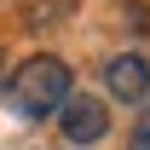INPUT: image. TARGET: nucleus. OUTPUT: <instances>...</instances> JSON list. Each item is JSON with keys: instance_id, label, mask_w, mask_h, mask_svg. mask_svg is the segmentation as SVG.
I'll use <instances>...</instances> for the list:
<instances>
[{"instance_id": "nucleus-3", "label": "nucleus", "mask_w": 150, "mask_h": 150, "mask_svg": "<svg viewBox=\"0 0 150 150\" xmlns=\"http://www.w3.org/2000/svg\"><path fill=\"white\" fill-rule=\"evenodd\" d=\"M104 93L121 98V104H144L150 98V64L139 52H115L110 64H104Z\"/></svg>"}, {"instance_id": "nucleus-1", "label": "nucleus", "mask_w": 150, "mask_h": 150, "mask_svg": "<svg viewBox=\"0 0 150 150\" xmlns=\"http://www.w3.org/2000/svg\"><path fill=\"white\" fill-rule=\"evenodd\" d=\"M69 93H75V75H69V64H64V58H52V52L23 58L18 69L6 75V104H12L23 121H46V115H52Z\"/></svg>"}, {"instance_id": "nucleus-4", "label": "nucleus", "mask_w": 150, "mask_h": 150, "mask_svg": "<svg viewBox=\"0 0 150 150\" xmlns=\"http://www.w3.org/2000/svg\"><path fill=\"white\" fill-rule=\"evenodd\" d=\"M64 12H69V0H29V6H23L29 23H58Z\"/></svg>"}, {"instance_id": "nucleus-2", "label": "nucleus", "mask_w": 150, "mask_h": 150, "mask_svg": "<svg viewBox=\"0 0 150 150\" xmlns=\"http://www.w3.org/2000/svg\"><path fill=\"white\" fill-rule=\"evenodd\" d=\"M52 115H58V133H64V144H75V150L98 144V139L110 133V104H104L98 93H69Z\"/></svg>"}, {"instance_id": "nucleus-5", "label": "nucleus", "mask_w": 150, "mask_h": 150, "mask_svg": "<svg viewBox=\"0 0 150 150\" xmlns=\"http://www.w3.org/2000/svg\"><path fill=\"white\" fill-rule=\"evenodd\" d=\"M127 150H150V104L139 110V121H133V139H127Z\"/></svg>"}]
</instances>
